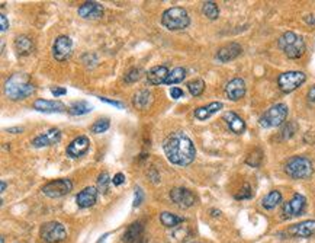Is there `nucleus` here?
Instances as JSON below:
<instances>
[{"label": "nucleus", "instance_id": "obj_1", "mask_svg": "<svg viewBox=\"0 0 315 243\" xmlns=\"http://www.w3.org/2000/svg\"><path fill=\"white\" fill-rule=\"evenodd\" d=\"M164 153L169 162L177 166L190 165L196 157V149L193 142L182 131L170 134L163 144Z\"/></svg>", "mask_w": 315, "mask_h": 243}, {"label": "nucleus", "instance_id": "obj_2", "mask_svg": "<svg viewBox=\"0 0 315 243\" xmlns=\"http://www.w3.org/2000/svg\"><path fill=\"white\" fill-rule=\"evenodd\" d=\"M35 92V86L31 82V79L25 73H16L12 75L11 78L6 80L5 85V93L6 96L12 100L26 99Z\"/></svg>", "mask_w": 315, "mask_h": 243}, {"label": "nucleus", "instance_id": "obj_3", "mask_svg": "<svg viewBox=\"0 0 315 243\" xmlns=\"http://www.w3.org/2000/svg\"><path fill=\"white\" fill-rule=\"evenodd\" d=\"M278 44H279V48L282 50L288 58L296 60V58H301L305 54V43L302 37L296 35L295 32H291V31L283 33L282 37L279 38Z\"/></svg>", "mask_w": 315, "mask_h": 243}, {"label": "nucleus", "instance_id": "obj_4", "mask_svg": "<svg viewBox=\"0 0 315 243\" xmlns=\"http://www.w3.org/2000/svg\"><path fill=\"white\" fill-rule=\"evenodd\" d=\"M162 23L169 31H182L189 26L190 18L187 11L183 8H170L163 13Z\"/></svg>", "mask_w": 315, "mask_h": 243}, {"label": "nucleus", "instance_id": "obj_5", "mask_svg": "<svg viewBox=\"0 0 315 243\" xmlns=\"http://www.w3.org/2000/svg\"><path fill=\"white\" fill-rule=\"evenodd\" d=\"M285 172L294 179H308L314 173V167H312V163L308 157L294 156L286 162Z\"/></svg>", "mask_w": 315, "mask_h": 243}, {"label": "nucleus", "instance_id": "obj_6", "mask_svg": "<svg viewBox=\"0 0 315 243\" xmlns=\"http://www.w3.org/2000/svg\"><path fill=\"white\" fill-rule=\"evenodd\" d=\"M286 117H288V107L285 103H276L261 115L259 122L264 128H272V127H279L281 124H283Z\"/></svg>", "mask_w": 315, "mask_h": 243}, {"label": "nucleus", "instance_id": "obj_7", "mask_svg": "<svg viewBox=\"0 0 315 243\" xmlns=\"http://www.w3.org/2000/svg\"><path fill=\"white\" fill-rule=\"evenodd\" d=\"M67 229L60 221H50L41 227V239L45 243H60L65 240Z\"/></svg>", "mask_w": 315, "mask_h": 243}, {"label": "nucleus", "instance_id": "obj_8", "mask_svg": "<svg viewBox=\"0 0 315 243\" xmlns=\"http://www.w3.org/2000/svg\"><path fill=\"white\" fill-rule=\"evenodd\" d=\"M73 189V182L70 179H55L48 182L47 185L43 187V194L48 198H60V197H64L67 194H70Z\"/></svg>", "mask_w": 315, "mask_h": 243}, {"label": "nucleus", "instance_id": "obj_9", "mask_svg": "<svg viewBox=\"0 0 315 243\" xmlns=\"http://www.w3.org/2000/svg\"><path fill=\"white\" fill-rule=\"evenodd\" d=\"M306 76L302 72H286L282 73L278 79V85L279 89L285 93H291L295 89H298L301 85H304Z\"/></svg>", "mask_w": 315, "mask_h": 243}, {"label": "nucleus", "instance_id": "obj_10", "mask_svg": "<svg viewBox=\"0 0 315 243\" xmlns=\"http://www.w3.org/2000/svg\"><path fill=\"white\" fill-rule=\"evenodd\" d=\"M73 51V41L67 35H60L53 45V55L57 61H65Z\"/></svg>", "mask_w": 315, "mask_h": 243}, {"label": "nucleus", "instance_id": "obj_11", "mask_svg": "<svg viewBox=\"0 0 315 243\" xmlns=\"http://www.w3.org/2000/svg\"><path fill=\"white\" fill-rule=\"evenodd\" d=\"M170 199L176 205L182 209H190L196 204L195 194L190 189L186 188H173L170 191Z\"/></svg>", "mask_w": 315, "mask_h": 243}, {"label": "nucleus", "instance_id": "obj_12", "mask_svg": "<svg viewBox=\"0 0 315 243\" xmlns=\"http://www.w3.org/2000/svg\"><path fill=\"white\" fill-rule=\"evenodd\" d=\"M305 204H306V199H305L304 195L295 194L292 198L283 204V217L285 219H292V217L299 216L304 211Z\"/></svg>", "mask_w": 315, "mask_h": 243}, {"label": "nucleus", "instance_id": "obj_13", "mask_svg": "<svg viewBox=\"0 0 315 243\" xmlns=\"http://www.w3.org/2000/svg\"><path fill=\"white\" fill-rule=\"evenodd\" d=\"M61 140V131L58 128H51L45 133L36 135L32 140L33 147H48Z\"/></svg>", "mask_w": 315, "mask_h": 243}, {"label": "nucleus", "instance_id": "obj_14", "mask_svg": "<svg viewBox=\"0 0 315 243\" xmlns=\"http://www.w3.org/2000/svg\"><path fill=\"white\" fill-rule=\"evenodd\" d=\"M89 147H90V140L87 138L86 135H78L77 138H74L71 143L68 144L67 156H70V157H80V156L86 155L87 152H89Z\"/></svg>", "mask_w": 315, "mask_h": 243}, {"label": "nucleus", "instance_id": "obj_15", "mask_svg": "<svg viewBox=\"0 0 315 243\" xmlns=\"http://www.w3.org/2000/svg\"><path fill=\"white\" fill-rule=\"evenodd\" d=\"M225 95L229 100H240L246 95V83L240 78L232 79L225 86Z\"/></svg>", "mask_w": 315, "mask_h": 243}, {"label": "nucleus", "instance_id": "obj_16", "mask_svg": "<svg viewBox=\"0 0 315 243\" xmlns=\"http://www.w3.org/2000/svg\"><path fill=\"white\" fill-rule=\"evenodd\" d=\"M78 15L85 19H99L103 16V8L98 2H86L78 8Z\"/></svg>", "mask_w": 315, "mask_h": 243}, {"label": "nucleus", "instance_id": "obj_17", "mask_svg": "<svg viewBox=\"0 0 315 243\" xmlns=\"http://www.w3.org/2000/svg\"><path fill=\"white\" fill-rule=\"evenodd\" d=\"M33 110L40 111V112H47V114H54V112H65L67 107L60 100L36 99L33 102Z\"/></svg>", "mask_w": 315, "mask_h": 243}, {"label": "nucleus", "instance_id": "obj_18", "mask_svg": "<svg viewBox=\"0 0 315 243\" xmlns=\"http://www.w3.org/2000/svg\"><path fill=\"white\" fill-rule=\"evenodd\" d=\"M98 189L95 187H87L83 191H80L77 194L76 202L80 209H89L92 205H95L96 199H98Z\"/></svg>", "mask_w": 315, "mask_h": 243}, {"label": "nucleus", "instance_id": "obj_19", "mask_svg": "<svg viewBox=\"0 0 315 243\" xmlns=\"http://www.w3.org/2000/svg\"><path fill=\"white\" fill-rule=\"evenodd\" d=\"M288 233L294 237H309L315 234V220H305L289 227Z\"/></svg>", "mask_w": 315, "mask_h": 243}, {"label": "nucleus", "instance_id": "obj_20", "mask_svg": "<svg viewBox=\"0 0 315 243\" xmlns=\"http://www.w3.org/2000/svg\"><path fill=\"white\" fill-rule=\"evenodd\" d=\"M241 51H243L241 45L237 44V43H229V44L224 45L222 48L218 50L217 58L221 63H228L231 60L237 58L241 54Z\"/></svg>", "mask_w": 315, "mask_h": 243}, {"label": "nucleus", "instance_id": "obj_21", "mask_svg": "<svg viewBox=\"0 0 315 243\" xmlns=\"http://www.w3.org/2000/svg\"><path fill=\"white\" fill-rule=\"evenodd\" d=\"M224 121L227 122V125H228V128L232 131V133L235 134H243L246 131V122L244 120L237 115L235 112H225L224 114Z\"/></svg>", "mask_w": 315, "mask_h": 243}, {"label": "nucleus", "instance_id": "obj_22", "mask_svg": "<svg viewBox=\"0 0 315 243\" xmlns=\"http://www.w3.org/2000/svg\"><path fill=\"white\" fill-rule=\"evenodd\" d=\"M169 75H170V72L166 66H155L147 73V80L150 85L157 86V85L166 83V79L169 78Z\"/></svg>", "mask_w": 315, "mask_h": 243}, {"label": "nucleus", "instance_id": "obj_23", "mask_svg": "<svg viewBox=\"0 0 315 243\" xmlns=\"http://www.w3.org/2000/svg\"><path fill=\"white\" fill-rule=\"evenodd\" d=\"M144 239V227L141 223H132L127 232L124 233V242L127 243H141Z\"/></svg>", "mask_w": 315, "mask_h": 243}, {"label": "nucleus", "instance_id": "obj_24", "mask_svg": "<svg viewBox=\"0 0 315 243\" xmlns=\"http://www.w3.org/2000/svg\"><path fill=\"white\" fill-rule=\"evenodd\" d=\"M219 110H222V102H212V103H209V105L196 108L195 112H193V115H195L196 120L205 121V120H208L209 117H212L214 114H217Z\"/></svg>", "mask_w": 315, "mask_h": 243}, {"label": "nucleus", "instance_id": "obj_25", "mask_svg": "<svg viewBox=\"0 0 315 243\" xmlns=\"http://www.w3.org/2000/svg\"><path fill=\"white\" fill-rule=\"evenodd\" d=\"M33 41L28 35H19L15 40V50L19 55H29L33 53Z\"/></svg>", "mask_w": 315, "mask_h": 243}, {"label": "nucleus", "instance_id": "obj_26", "mask_svg": "<svg viewBox=\"0 0 315 243\" xmlns=\"http://www.w3.org/2000/svg\"><path fill=\"white\" fill-rule=\"evenodd\" d=\"M281 202H282V194H281V191L274 189V191H270L264 198L261 199V207L266 209V210H273Z\"/></svg>", "mask_w": 315, "mask_h": 243}, {"label": "nucleus", "instance_id": "obj_27", "mask_svg": "<svg viewBox=\"0 0 315 243\" xmlns=\"http://www.w3.org/2000/svg\"><path fill=\"white\" fill-rule=\"evenodd\" d=\"M152 102V95L150 90H140L135 96H134V105L138 110H145L147 107H150Z\"/></svg>", "mask_w": 315, "mask_h": 243}, {"label": "nucleus", "instance_id": "obj_28", "mask_svg": "<svg viewBox=\"0 0 315 243\" xmlns=\"http://www.w3.org/2000/svg\"><path fill=\"white\" fill-rule=\"evenodd\" d=\"M160 221H162V224H163L164 227H167V229H174L177 224L183 223L185 219H183V217L176 216V214H173V213L163 211V213L160 214Z\"/></svg>", "mask_w": 315, "mask_h": 243}, {"label": "nucleus", "instance_id": "obj_29", "mask_svg": "<svg viewBox=\"0 0 315 243\" xmlns=\"http://www.w3.org/2000/svg\"><path fill=\"white\" fill-rule=\"evenodd\" d=\"M92 110H93V107L89 102H86V100H78V102H74L70 107L68 112L71 115H85V114H89Z\"/></svg>", "mask_w": 315, "mask_h": 243}, {"label": "nucleus", "instance_id": "obj_30", "mask_svg": "<svg viewBox=\"0 0 315 243\" xmlns=\"http://www.w3.org/2000/svg\"><path fill=\"white\" fill-rule=\"evenodd\" d=\"M186 78V70L183 67H176L174 70L170 72L169 78L166 79V85H176V83H180L183 82Z\"/></svg>", "mask_w": 315, "mask_h": 243}, {"label": "nucleus", "instance_id": "obj_31", "mask_svg": "<svg viewBox=\"0 0 315 243\" xmlns=\"http://www.w3.org/2000/svg\"><path fill=\"white\" fill-rule=\"evenodd\" d=\"M202 13L207 16L208 19L215 21L219 16V9H218L217 3L215 2H205L204 6H202Z\"/></svg>", "mask_w": 315, "mask_h": 243}, {"label": "nucleus", "instance_id": "obj_32", "mask_svg": "<svg viewBox=\"0 0 315 243\" xmlns=\"http://www.w3.org/2000/svg\"><path fill=\"white\" fill-rule=\"evenodd\" d=\"M187 89H189V92H190L192 96H199L205 90V82L202 79H195V80H192V82L187 83Z\"/></svg>", "mask_w": 315, "mask_h": 243}, {"label": "nucleus", "instance_id": "obj_33", "mask_svg": "<svg viewBox=\"0 0 315 243\" xmlns=\"http://www.w3.org/2000/svg\"><path fill=\"white\" fill-rule=\"evenodd\" d=\"M109 125H110V122H109L108 118H102V120H98V121L95 122L90 130H92V133L102 134L105 133V131H108Z\"/></svg>", "mask_w": 315, "mask_h": 243}, {"label": "nucleus", "instance_id": "obj_34", "mask_svg": "<svg viewBox=\"0 0 315 243\" xmlns=\"http://www.w3.org/2000/svg\"><path fill=\"white\" fill-rule=\"evenodd\" d=\"M141 75H142L141 68H138V67H132L131 70H128V72L125 73V78H124V80H125L127 83H135L137 80H140Z\"/></svg>", "mask_w": 315, "mask_h": 243}, {"label": "nucleus", "instance_id": "obj_35", "mask_svg": "<svg viewBox=\"0 0 315 243\" xmlns=\"http://www.w3.org/2000/svg\"><path fill=\"white\" fill-rule=\"evenodd\" d=\"M109 184H112V179L109 178L108 172H103L99 175L98 179V188L100 192H108L109 189Z\"/></svg>", "mask_w": 315, "mask_h": 243}, {"label": "nucleus", "instance_id": "obj_36", "mask_svg": "<svg viewBox=\"0 0 315 243\" xmlns=\"http://www.w3.org/2000/svg\"><path fill=\"white\" fill-rule=\"evenodd\" d=\"M261 159H263V153L260 150H254L249 157H247V165L253 166V167H259L261 163Z\"/></svg>", "mask_w": 315, "mask_h": 243}, {"label": "nucleus", "instance_id": "obj_37", "mask_svg": "<svg viewBox=\"0 0 315 243\" xmlns=\"http://www.w3.org/2000/svg\"><path fill=\"white\" fill-rule=\"evenodd\" d=\"M187 234H189V229H187V227H180V229H176V230L173 232V234H170L169 237H176L174 243H177V242L185 240Z\"/></svg>", "mask_w": 315, "mask_h": 243}, {"label": "nucleus", "instance_id": "obj_38", "mask_svg": "<svg viewBox=\"0 0 315 243\" xmlns=\"http://www.w3.org/2000/svg\"><path fill=\"white\" fill-rule=\"evenodd\" d=\"M253 192H251V188L249 184H244V187L240 189L239 194H235V198L237 199H249L251 198Z\"/></svg>", "mask_w": 315, "mask_h": 243}, {"label": "nucleus", "instance_id": "obj_39", "mask_svg": "<svg viewBox=\"0 0 315 243\" xmlns=\"http://www.w3.org/2000/svg\"><path fill=\"white\" fill-rule=\"evenodd\" d=\"M144 199V191L140 187L135 188V194H134V207H140Z\"/></svg>", "mask_w": 315, "mask_h": 243}, {"label": "nucleus", "instance_id": "obj_40", "mask_svg": "<svg viewBox=\"0 0 315 243\" xmlns=\"http://www.w3.org/2000/svg\"><path fill=\"white\" fill-rule=\"evenodd\" d=\"M295 130H296V124H288L285 128H283V131H282V135H283V138H289V137H292L295 134Z\"/></svg>", "mask_w": 315, "mask_h": 243}, {"label": "nucleus", "instance_id": "obj_41", "mask_svg": "<svg viewBox=\"0 0 315 243\" xmlns=\"http://www.w3.org/2000/svg\"><path fill=\"white\" fill-rule=\"evenodd\" d=\"M170 96H172L173 99H180V98L185 96V92H183L180 88H172V90H170Z\"/></svg>", "mask_w": 315, "mask_h": 243}, {"label": "nucleus", "instance_id": "obj_42", "mask_svg": "<svg viewBox=\"0 0 315 243\" xmlns=\"http://www.w3.org/2000/svg\"><path fill=\"white\" fill-rule=\"evenodd\" d=\"M99 99L102 100V102H106V103H109V105H113V107H116V108H120V110H122V108H125V105L122 103V102H120V100H112V99H108V98H99Z\"/></svg>", "mask_w": 315, "mask_h": 243}, {"label": "nucleus", "instance_id": "obj_43", "mask_svg": "<svg viewBox=\"0 0 315 243\" xmlns=\"http://www.w3.org/2000/svg\"><path fill=\"white\" fill-rule=\"evenodd\" d=\"M125 182V175L124 173H116L115 177L112 178V184L115 185V187H120Z\"/></svg>", "mask_w": 315, "mask_h": 243}, {"label": "nucleus", "instance_id": "obj_44", "mask_svg": "<svg viewBox=\"0 0 315 243\" xmlns=\"http://www.w3.org/2000/svg\"><path fill=\"white\" fill-rule=\"evenodd\" d=\"M0 25H2V32H5L9 28V21H8V18L5 15L0 16Z\"/></svg>", "mask_w": 315, "mask_h": 243}, {"label": "nucleus", "instance_id": "obj_45", "mask_svg": "<svg viewBox=\"0 0 315 243\" xmlns=\"http://www.w3.org/2000/svg\"><path fill=\"white\" fill-rule=\"evenodd\" d=\"M51 93H53L55 98H57V96H61V95H65V93H67V90H65L64 88H53V89H51Z\"/></svg>", "mask_w": 315, "mask_h": 243}, {"label": "nucleus", "instance_id": "obj_46", "mask_svg": "<svg viewBox=\"0 0 315 243\" xmlns=\"http://www.w3.org/2000/svg\"><path fill=\"white\" fill-rule=\"evenodd\" d=\"M308 99L311 100V102H315V86L308 90Z\"/></svg>", "mask_w": 315, "mask_h": 243}, {"label": "nucleus", "instance_id": "obj_47", "mask_svg": "<svg viewBox=\"0 0 315 243\" xmlns=\"http://www.w3.org/2000/svg\"><path fill=\"white\" fill-rule=\"evenodd\" d=\"M8 131H9V133L18 134V133H22V131H23V128H21V127H12V128H8Z\"/></svg>", "mask_w": 315, "mask_h": 243}, {"label": "nucleus", "instance_id": "obj_48", "mask_svg": "<svg viewBox=\"0 0 315 243\" xmlns=\"http://www.w3.org/2000/svg\"><path fill=\"white\" fill-rule=\"evenodd\" d=\"M211 213H212V216H214V217H218V216L221 214V211L219 210H211Z\"/></svg>", "mask_w": 315, "mask_h": 243}, {"label": "nucleus", "instance_id": "obj_49", "mask_svg": "<svg viewBox=\"0 0 315 243\" xmlns=\"http://www.w3.org/2000/svg\"><path fill=\"white\" fill-rule=\"evenodd\" d=\"M5 189H6V182H5V181H2V192H3Z\"/></svg>", "mask_w": 315, "mask_h": 243}, {"label": "nucleus", "instance_id": "obj_50", "mask_svg": "<svg viewBox=\"0 0 315 243\" xmlns=\"http://www.w3.org/2000/svg\"><path fill=\"white\" fill-rule=\"evenodd\" d=\"M192 243H201V242H192Z\"/></svg>", "mask_w": 315, "mask_h": 243}]
</instances>
